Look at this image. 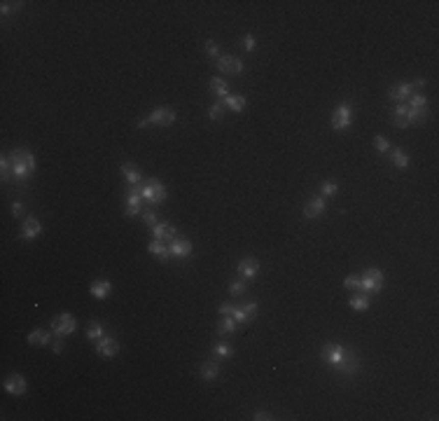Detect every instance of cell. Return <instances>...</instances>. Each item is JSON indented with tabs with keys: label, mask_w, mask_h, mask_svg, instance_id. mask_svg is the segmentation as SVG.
I'll use <instances>...</instances> for the list:
<instances>
[{
	"label": "cell",
	"mask_w": 439,
	"mask_h": 421,
	"mask_svg": "<svg viewBox=\"0 0 439 421\" xmlns=\"http://www.w3.org/2000/svg\"><path fill=\"white\" fill-rule=\"evenodd\" d=\"M320 360H323L327 367L341 375V377H355L360 372V360H357V354L351 349H346L344 344H323L320 349Z\"/></svg>",
	"instance_id": "cell-1"
},
{
	"label": "cell",
	"mask_w": 439,
	"mask_h": 421,
	"mask_svg": "<svg viewBox=\"0 0 439 421\" xmlns=\"http://www.w3.org/2000/svg\"><path fill=\"white\" fill-rule=\"evenodd\" d=\"M7 157H10V178L14 180V185H26V180L33 176L35 167H38L33 152L26 148H17Z\"/></svg>",
	"instance_id": "cell-2"
},
{
	"label": "cell",
	"mask_w": 439,
	"mask_h": 421,
	"mask_svg": "<svg viewBox=\"0 0 439 421\" xmlns=\"http://www.w3.org/2000/svg\"><path fill=\"white\" fill-rule=\"evenodd\" d=\"M140 197H143L145 204L150 206H159L166 199V188L157 180V178H148L140 183Z\"/></svg>",
	"instance_id": "cell-3"
},
{
	"label": "cell",
	"mask_w": 439,
	"mask_h": 421,
	"mask_svg": "<svg viewBox=\"0 0 439 421\" xmlns=\"http://www.w3.org/2000/svg\"><path fill=\"white\" fill-rule=\"evenodd\" d=\"M383 283H385V276L379 267H367L364 276H360V290L367 295H376V293H381Z\"/></svg>",
	"instance_id": "cell-4"
},
{
	"label": "cell",
	"mask_w": 439,
	"mask_h": 421,
	"mask_svg": "<svg viewBox=\"0 0 439 421\" xmlns=\"http://www.w3.org/2000/svg\"><path fill=\"white\" fill-rule=\"evenodd\" d=\"M75 330H77V321H75V316L68 314V311H63V314L52 318V333H54L56 339L68 337V335H72Z\"/></svg>",
	"instance_id": "cell-5"
},
{
	"label": "cell",
	"mask_w": 439,
	"mask_h": 421,
	"mask_svg": "<svg viewBox=\"0 0 439 421\" xmlns=\"http://www.w3.org/2000/svg\"><path fill=\"white\" fill-rule=\"evenodd\" d=\"M176 110L173 108H157V110L152 112V115L143 117V120H138V127H152V124H159V127H170V124L176 122Z\"/></svg>",
	"instance_id": "cell-6"
},
{
	"label": "cell",
	"mask_w": 439,
	"mask_h": 421,
	"mask_svg": "<svg viewBox=\"0 0 439 421\" xmlns=\"http://www.w3.org/2000/svg\"><path fill=\"white\" fill-rule=\"evenodd\" d=\"M351 124H353V105L351 103L336 105V110L332 112V129L334 131H346Z\"/></svg>",
	"instance_id": "cell-7"
},
{
	"label": "cell",
	"mask_w": 439,
	"mask_h": 421,
	"mask_svg": "<svg viewBox=\"0 0 439 421\" xmlns=\"http://www.w3.org/2000/svg\"><path fill=\"white\" fill-rule=\"evenodd\" d=\"M143 211V197H140V185H129L127 192V201H124V213L129 218L138 216Z\"/></svg>",
	"instance_id": "cell-8"
},
{
	"label": "cell",
	"mask_w": 439,
	"mask_h": 421,
	"mask_svg": "<svg viewBox=\"0 0 439 421\" xmlns=\"http://www.w3.org/2000/svg\"><path fill=\"white\" fill-rule=\"evenodd\" d=\"M215 66H217L220 73H225V75H241L243 73V61L229 54H220L215 59Z\"/></svg>",
	"instance_id": "cell-9"
},
{
	"label": "cell",
	"mask_w": 439,
	"mask_h": 421,
	"mask_svg": "<svg viewBox=\"0 0 439 421\" xmlns=\"http://www.w3.org/2000/svg\"><path fill=\"white\" fill-rule=\"evenodd\" d=\"M168 250H170V258H176V260H185V258L192 255V241H189V239L176 237L173 241H168Z\"/></svg>",
	"instance_id": "cell-10"
},
{
	"label": "cell",
	"mask_w": 439,
	"mask_h": 421,
	"mask_svg": "<svg viewBox=\"0 0 439 421\" xmlns=\"http://www.w3.org/2000/svg\"><path fill=\"white\" fill-rule=\"evenodd\" d=\"M40 234H42V222H40L35 216H28L26 220H23V227H21V232H19V237H21L23 241H33V239H38Z\"/></svg>",
	"instance_id": "cell-11"
},
{
	"label": "cell",
	"mask_w": 439,
	"mask_h": 421,
	"mask_svg": "<svg viewBox=\"0 0 439 421\" xmlns=\"http://www.w3.org/2000/svg\"><path fill=\"white\" fill-rule=\"evenodd\" d=\"M96 354L103 356V358H115V356L119 354V344H117L115 337H108V335H103V337L96 342Z\"/></svg>",
	"instance_id": "cell-12"
},
{
	"label": "cell",
	"mask_w": 439,
	"mask_h": 421,
	"mask_svg": "<svg viewBox=\"0 0 439 421\" xmlns=\"http://www.w3.org/2000/svg\"><path fill=\"white\" fill-rule=\"evenodd\" d=\"M236 272L241 274L246 281H253V278H257V274H259V260L257 258H243V260H238Z\"/></svg>",
	"instance_id": "cell-13"
},
{
	"label": "cell",
	"mask_w": 439,
	"mask_h": 421,
	"mask_svg": "<svg viewBox=\"0 0 439 421\" xmlns=\"http://www.w3.org/2000/svg\"><path fill=\"white\" fill-rule=\"evenodd\" d=\"M327 211V201H325V197H313V199L306 201V206H304V218L306 220H313V218H320Z\"/></svg>",
	"instance_id": "cell-14"
},
{
	"label": "cell",
	"mask_w": 439,
	"mask_h": 421,
	"mask_svg": "<svg viewBox=\"0 0 439 421\" xmlns=\"http://www.w3.org/2000/svg\"><path fill=\"white\" fill-rule=\"evenodd\" d=\"M3 386H5V391L10 395H23L26 393V379H23L21 375H10Z\"/></svg>",
	"instance_id": "cell-15"
},
{
	"label": "cell",
	"mask_w": 439,
	"mask_h": 421,
	"mask_svg": "<svg viewBox=\"0 0 439 421\" xmlns=\"http://www.w3.org/2000/svg\"><path fill=\"white\" fill-rule=\"evenodd\" d=\"M413 94V84L411 82H404V84H397L388 91V99L390 101H397V103H406V99Z\"/></svg>",
	"instance_id": "cell-16"
},
{
	"label": "cell",
	"mask_w": 439,
	"mask_h": 421,
	"mask_svg": "<svg viewBox=\"0 0 439 421\" xmlns=\"http://www.w3.org/2000/svg\"><path fill=\"white\" fill-rule=\"evenodd\" d=\"M121 176H124L127 185H140L143 183V173H140V169H138L136 164H129V161L121 164Z\"/></svg>",
	"instance_id": "cell-17"
},
{
	"label": "cell",
	"mask_w": 439,
	"mask_h": 421,
	"mask_svg": "<svg viewBox=\"0 0 439 421\" xmlns=\"http://www.w3.org/2000/svg\"><path fill=\"white\" fill-rule=\"evenodd\" d=\"M148 250L154 255V258H159L161 262H168L170 260V250H168V244H164L161 239H152L148 244Z\"/></svg>",
	"instance_id": "cell-18"
},
{
	"label": "cell",
	"mask_w": 439,
	"mask_h": 421,
	"mask_svg": "<svg viewBox=\"0 0 439 421\" xmlns=\"http://www.w3.org/2000/svg\"><path fill=\"white\" fill-rule=\"evenodd\" d=\"M152 237L161 239V241H173L176 239V227L170 222H157L152 227Z\"/></svg>",
	"instance_id": "cell-19"
},
{
	"label": "cell",
	"mask_w": 439,
	"mask_h": 421,
	"mask_svg": "<svg viewBox=\"0 0 439 421\" xmlns=\"http://www.w3.org/2000/svg\"><path fill=\"white\" fill-rule=\"evenodd\" d=\"M110 290H112V283L105 281V278H101V281H93L91 286H89V293H91L96 299H105L110 295Z\"/></svg>",
	"instance_id": "cell-20"
},
{
	"label": "cell",
	"mask_w": 439,
	"mask_h": 421,
	"mask_svg": "<svg viewBox=\"0 0 439 421\" xmlns=\"http://www.w3.org/2000/svg\"><path fill=\"white\" fill-rule=\"evenodd\" d=\"M236 328H238V323L234 321L231 316H225V318L217 323V335L220 337H229V335L236 333Z\"/></svg>",
	"instance_id": "cell-21"
},
{
	"label": "cell",
	"mask_w": 439,
	"mask_h": 421,
	"mask_svg": "<svg viewBox=\"0 0 439 421\" xmlns=\"http://www.w3.org/2000/svg\"><path fill=\"white\" fill-rule=\"evenodd\" d=\"M222 103H225V108H229V110H234V112H243V108H246V96L229 94L227 99H222Z\"/></svg>",
	"instance_id": "cell-22"
},
{
	"label": "cell",
	"mask_w": 439,
	"mask_h": 421,
	"mask_svg": "<svg viewBox=\"0 0 439 421\" xmlns=\"http://www.w3.org/2000/svg\"><path fill=\"white\" fill-rule=\"evenodd\" d=\"M201 377L206 379V382H213V379L220 377V363L217 360H208V363H203L201 365Z\"/></svg>",
	"instance_id": "cell-23"
},
{
	"label": "cell",
	"mask_w": 439,
	"mask_h": 421,
	"mask_svg": "<svg viewBox=\"0 0 439 421\" xmlns=\"http://www.w3.org/2000/svg\"><path fill=\"white\" fill-rule=\"evenodd\" d=\"M406 120H409V124H423L428 120V108H409L406 105Z\"/></svg>",
	"instance_id": "cell-24"
},
{
	"label": "cell",
	"mask_w": 439,
	"mask_h": 421,
	"mask_svg": "<svg viewBox=\"0 0 439 421\" xmlns=\"http://www.w3.org/2000/svg\"><path fill=\"white\" fill-rule=\"evenodd\" d=\"M348 305H351V309H355V311H367L369 305H372V299H369L367 293H357L348 299Z\"/></svg>",
	"instance_id": "cell-25"
},
{
	"label": "cell",
	"mask_w": 439,
	"mask_h": 421,
	"mask_svg": "<svg viewBox=\"0 0 439 421\" xmlns=\"http://www.w3.org/2000/svg\"><path fill=\"white\" fill-rule=\"evenodd\" d=\"M390 159H393V164H395L397 169H406L409 167V155H406L402 148H390Z\"/></svg>",
	"instance_id": "cell-26"
},
{
	"label": "cell",
	"mask_w": 439,
	"mask_h": 421,
	"mask_svg": "<svg viewBox=\"0 0 439 421\" xmlns=\"http://www.w3.org/2000/svg\"><path fill=\"white\" fill-rule=\"evenodd\" d=\"M210 91H213V96H217V99H227V96H229V87H227L225 80H220V78L210 80Z\"/></svg>",
	"instance_id": "cell-27"
},
{
	"label": "cell",
	"mask_w": 439,
	"mask_h": 421,
	"mask_svg": "<svg viewBox=\"0 0 439 421\" xmlns=\"http://www.w3.org/2000/svg\"><path fill=\"white\" fill-rule=\"evenodd\" d=\"M28 342L38 344V346H44V344L52 342V335L47 333V330H33V333H28Z\"/></svg>",
	"instance_id": "cell-28"
},
{
	"label": "cell",
	"mask_w": 439,
	"mask_h": 421,
	"mask_svg": "<svg viewBox=\"0 0 439 421\" xmlns=\"http://www.w3.org/2000/svg\"><path fill=\"white\" fill-rule=\"evenodd\" d=\"M406 105H409V108H428V99L423 94H416V91H413V94L406 99Z\"/></svg>",
	"instance_id": "cell-29"
},
{
	"label": "cell",
	"mask_w": 439,
	"mask_h": 421,
	"mask_svg": "<svg viewBox=\"0 0 439 421\" xmlns=\"http://www.w3.org/2000/svg\"><path fill=\"white\" fill-rule=\"evenodd\" d=\"M208 117H210V120H213V122H217V120H222V117H225V103H222V101H217V103H213V105H210Z\"/></svg>",
	"instance_id": "cell-30"
},
{
	"label": "cell",
	"mask_w": 439,
	"mask_h": 421,
	"mask_svg": "<svg viewBox=\"0 0 439 421\" xmlns=\"http://www.w3.org/2000/svg\"><path fill=\"white\" fill-rule=\"evenodd\" d=\"M101 337H103V325H101V323H91L89 330H87V339L89 342H99Z\"/></svg>",
	"instance_id": "cell-31"
},
{
	"label": "cell",
	"mask_w": 439,
	"mask_h": 421,
	"mask_svg": "<svg viewBox=\"0 0 439 421\" xmlns=\"http://www.w3.org/2000/svg\"><path fill=\"white\" fill-rule=\"evenodd\" d=\"M213 356L215 358H231L234 356V351H231V346H227V344H215L213 346Z\"/></svg>",
	"instance_id": "cell-32"
},
{
	"label": "cell",
	"mask_w": 439,
	"mask_h": 421,
	"mask_svg": "<svg viewBox=\"0 0 439 421\" xmlns=\"http://www.w3.org/2000/svg\"><path fill=\"white\" fill-rule=\"evenodd\" d=\"M336 190H339V185L332 183V180H325V183L320 185V192H323V197H334Z\"/></svg>",
	"instance_id": "cell-33"
},
{
	"label": "cell",
	"mask_w": 439,
	"mask_h": 421,
	"mask_svg": "<svg viewBox=\"0 0 439 421\" xmlns=\"http://www.w3.org/2000/svg\"><path fill=\"white\" fill-rule=\"evenodd\" d=\"M231 318H234L238 325H246L248 323V316H246V311H243V307H234V309H231Z\"/></svg>",
	"instance_id": "cell-34"
},
{
	"label": "cell",
	"mask_w": 439,
	"mask_h": 421,
	"mask_svg": "<svg viewBox=\"0 0 439 421\" xmlns=\"http://www.w3.org/2000/svg\"><path fill=\"white\" fill-rule=\"evenodd\" d=\"M257 302H246L243 305V311H246V316H248V323H253L255 321V316H257Z\"/></svg>",
	"instance_id": "cell-35"
},
{
	"label": "cell",
	"mask_w": 439,
	"mask_h": 421,
	"mask_svg": "<svg viewBox=\"0 0 439 421\" xmlns=\"http://www.w3.org/2000/svg\"><path fill=\"white\" fill-rule=\"evenodd\" d=\"M241 42H243V50H246V52H255V50H257V40H255V35H250V33L243 35Z\"/></svg>",
	"instance_id": "cell-36"
},
{
	"label": "cell",
	"mask_w": 439,
	"mask_h": 421,
	"mask_svg": "<svg viewBox=\"0 0 439 421\" xmlns=\"http://www.w3.org/2000/svg\"><path fill=\"white\" fill-rule=\"evenodd\" d=\"M229 293L234 295V297H241V295L246 293V283L243 281H231L229 283Z\"/></svg>",
	"instance_id": "cell-37"
},
{
	"label": "cell",
	"mask_w": 439,
	"mask_h": 421,
	"mask_svg": "<svg viewBox=\"0 0 439 421\" xmlns=\"http://www.w3.org/2000/svg\"><path fill=\"white\" fill-rule=\"evenodd\" d=\"M344 288H348V290H360V276H346L344 278Z\"/></svg>",
	"instance_id": "cell-38"
},
{
	"label": "cell",
	"mask_w": 439,
	"mask_h": 421,
	"mask_svg": "<svg viewBox=\"0 0 439 421\" xmlns=\"http://www.w3.org/2000/svg\"><path fill=\"white\" fill-rule=\"evenodd\" d=\"M21 5H23V3H3V5H0V12H3V17H7L12 10H14V12L21 10Z\"/></svg>",
	"instance_id": "cell-39"
},
{
	"label": "cell",
	"mask_w": 439,
	"mask_h": 421,
	"mask_svg": "<svg viewBox=\"0 0 439 421\" xmlns=\"http://www.w3.org/2000/svg\"><path fill=\"white\" fill-rule=\"evenodd\" d=\"M0 171H3V180H10V157L3 155L0 159Z\"/></svg>",
	"instance_id": "cell-40"
},
{
	"label": "cell",
	"mask_w": 439,
	"mask_h": 421,
	"mask_svg": "<svg viewBox=\"0 0 439 421\" xmlns=\"http://www.w3.org/2000/svg\"><path fill=\"white\" fill-rule=\"evenodd\" d=\"M374 148L379 150V152H388V150H390V143L383 138V136H376V138H374Z\"/></svg>",
	"instance_id": "cell-41"
},
{
	"label": "cell",
	"mask_w": 439,
	"mask_h": 421,
	"mask_svg": "<svg viewBox=\"0 0 439 421\" xmlns=\"http://www.w3.org/2000/svg\"><path fill=\"white\" fill-rule=\"evenodd\" d=\"M206 54L213 56V59L220 56V50H217V44H215V40H208V42H206Z\"/></svg>",
	"instance_id": "cell-42"
},
{
	"label": "cell",
	"mask_w": 439,
	"mask_h": 421,
	"mask_svg": "<svg viewBox=\"0 0 439 421\" xmlns=\"http://www.w3.org/2000/svg\"><path fill=\"white\" fill-rule=\"evenodd\" d=\"M143 220H145L148 227H154V225H157V213H154V211H148V213L143 216Z\"/></svg>",
	"instance_id": "cell-43"
},
{
	"label": "cell",
	"mask_w": 439,
	"mask_h": 421,
	"mask_svg": "<svg viewBox=\"0 0 439 421\" xmlns=\"http://www.w3.org/2000/svg\"><path fill=\"white\" fill-rule=\"evenodd\" d=\"M393 124H395L397 129H404V127H409V120L402 117V115H393Z\"/></svg>",
	"instance_id": "cell-44"
},
{
	"label": "cell",
	"mask_w": 439,
	"mask_h": 421,
	"mask_svg": "<svg viewBox=\"0 0 439 421\" xmlns=\"http://www.w3.org/2000/svg\"><path fill=\"white\" fill-rule=\"evenodd\" d=\"M21 213H23V204H21V201H14V204H12V216L19 218Z\"/></svg>",
	"instance_id": "cell-45"
},
{
	"label": "cell",
	"mask_w": 439,
	"mask_h": 421,
	"mask_svg": "<svg viewBox=\"0 0 439 421\" xmlns=\"http://www.w3.org/2000/svg\"><path fill=\"white\" fill-rule=\"evenodd\" d=\"M253 419H255V421H269V419H274V416H271L269 412H255Z\"/></svg>",
	"instance_id": "cell-46"
},
{
	"label": "cell",
	"mask_w": 439,
	"mask_h": 421,
	"mask_svg": "<svg viewBox=\"0 0 439 421\" xmlns=\"http://www.w3.org/2000/svg\"><path fill=\"white\" fill-rule=\"evenodd\" d=\"M61 349H63V342H61V339H56V344H54V351H56V354H61Z\"/></svg>",
	"instance_id": "cell-47"
}]
</instances>
